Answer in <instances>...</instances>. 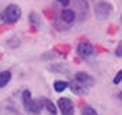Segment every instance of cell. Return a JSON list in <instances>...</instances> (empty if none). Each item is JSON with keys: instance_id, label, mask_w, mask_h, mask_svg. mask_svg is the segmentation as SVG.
<instances>
[{"instance_id": "9a60e30c", "label": "cell", "mask_w": 122, "mask_h": 115, "mask_svg": "<svg viewBox=\"0 0 122 115\" xmlns=\"http://www.w3.org/2000/svg\"><path fill=\"white\" fill-rule=\"evenodd\" d=\"M57 1L62 6H68L70 5V0H57Z\"/></svg>"}, {"instance_id": "7c38bea8", "label": "cell", "mask_w": 122, "mask_h": 115, "mask_svg": "<svg viewBox=\"0 0 122 115\" xmlns=\"http://www.w3.org/2000/svg\"><path fill=\"white\" fill-rule=\"evenodd\" d=\"M81 114L82 115H98V111L94 109V108H92V107H83L82 110H81Z\"/></svg>"}, {"instance_id": "e0dca14e", "label": "cell", "mask_w": 122, "mask_h": 115, "mask_svg": "<svg viewBox=\"0 0 122 115\" xmlns=\"http://www.w3.org/2000/svg\"><path fill=\"white\" fill-rule=\"evenodd\" d=\"M121 20H122V16H121Z\"/></svg>"}, {"instance_id": "5bb4252c", "label": "cell", "mask_w": 122, "mask_h": 115, "mask_svg": "<svg viewBox=\"0 0 122 115\" xmlns=\"http://www.w3.org/2000/svg\"><path fill=\"white\" fill-rule=\"evenodd\" d=\"M115 55L118 56V58H122V40L118 43L117 48L115 49Z\"/></svg>"}, {"instance_id": "6da1fadb", "label": "cell", "mask_w": 122, "mask_h": 115, "mask_svg": "<svg viewBox=\"0 0 122 115\" xmlns=\"http://www.w3.org/2000/svg\"><path fill=\"white\" fill-rule=\"evenodd\" d=\"M21 14H22V11H21V9H20L17 5L10 4L4 10V12L1 15V18L6 23H16L17 21L21 18Z\"/></svg>"}, {"instance_id": "ba28073f", "label": "cell", "mask_w": 122, "mask_h": 115, "mask_svg": "<svg viewBox=\"0 0 122 115\" xmlns=\"http://www.w3.org/2000/svg\"><path fill=\"white\" fill-rule=\"evenodd\" d=\"M68 86L71 87L72 92L76 93V94H82V93H87V86L82 85V83H79V82H77V81L72 82L71 85L68 83Z\"/></svg>"}, {"instance_id": "7a4b0ae2", "label": "cell", "mask_w": 122, "mask_h": 115, "mask_svg": "<svg viewBox=\"0 0 122 115\" xmlns=\"http://www.w3.org/2000/svg\"><path fill=\"white\" fill-rule=\"evenodd\" d=\"M112 5L107 1H100L97 6H95V16L99 20H105L110 16V14L112 12Z\"/></svg>"}, {"instance_id": "2e32d148", "label": "cell", "mask_w": 122, "mask_h": 115, "mask_svg": "<svg viewBox=\"0 0 122 115\" xmlns=\"http://www.w3.org/2000/svg\"><path fill=\"white\" fill-rule=\"evenodd\" d=\"M118 98H120V100H122V91L118 93Z\"/></svg>"}, {"instance_id": "52a82bcc", "label": "cell", "mask_w": 122, "mask_h": 115, "mask_svg": "<svg viewBox=\"0 0 122 115\" xmlns=\"http://www.w3.org/2000/svg\"><path fill=\"white\" fill-rule=\"evenodd\" d=\"M61 18H62V21L66 22V23H72L76 20V12L73 11V10L66 9L61 12Z\"/></svg>"}, {"instance_id": "30bf717a", "label": "cell", "mask_w": 122, "mask_h": 115, "mask_svg": "<svg viewBox=\"0 0 122 115\" xmlns=\"http://www.w3.org/2000/svg\"><path fill=\"white\" fill-rule=\"evenodd\" d=\"M11 81V72L10 71H1L0 72V88L7 86V83Z\"/></svg>"}, {"instance_id": "5b68a950", "label": "cell", "mask_w": 122, "mask_h": 115, "mask_svg": "<svg viewBox=\"0 0 122 115\" xmlns=\"http://www.w3.org/2000/svg\"><path fill=\"white\" fill-rule=\"evenodd\" d=\"M25 109L29 114H40V111H42V109H43V104L39 99H33L32 98V100L28 102L25 105Z\"/></svg>"}, {"instance_id": "4fadbf2b", "label": "cell", "mask_w": 122, "mask_h": 115, "mask_svg": "<svg viewBox=\"0 0 122 115\" xmlns=\"http://www.w3.org/2000/svg\"><path fill=\"white\" fill-rule=\"evenodd\" d=\"M120 82H122V70H120L114 77V85H118Z\"/></svg>"}, {"instance_id": "277c9868", "label": "cell", "mask_w": 122, "mask_h": 115, "mask_svg": "<svg viewBox=\"0 0 122 115\" xmlns=\"http://www.w3.org/2000/svg\"><path fill=\"white\" fill-rule=\"evenodd\" d=\"M94 53V48L92 45V43L89 42H81V43L77 45V54L81 56V58H88L92 54Z\"/></svg>"}, {"instance_id": "9c48e42d", "label": "cell", "mask_w": 122, "mask_h": 115, "mask_svg": "<svg viewBox=\"0 0 122 115\" xmlns=\"http://www.w3.org/2000/svg\"><path fill=\"white\" fill-rule=\"evenodd\" d=\"M40 102H42V104H43V107L50 113V114H56L57 113V110H56V107H55V104H54V102H51L49 98H42L40 99Z\"/></svg>"}, {"instance_id": "8fae6325", "label": "cell", "mask_w": 122, "mask_h": 115, "mask_svg": "<svg viewBox=\"0 0 122 115\" xmlns=\"http://www.w3.org/2000/svg\"><path fill=\"white\" fill-rule=\"evenodd\" d=\"M67 87H68V82H66V81L59 80V81H55V82H54V89H55L57 93L64 92Z\"/></svg>"}, {"instance_id": "3957f363", "label": "cell", "mask_w": 122, "mask_h": 115, "mask_svg": "<svg viewBox=\"0 0 122 115\" xmlns=\"http://www.w3.org/2000/svg\"><path fill=\"white\" fill-rule=\"evenodd\" d=\"M57 107L61 111L62 115H73L75 114V107H73V102L67 97L60 98L57 100Z\"/></svg>"}, {"instance_id": "8992f818", "label": "cell", "mask_w": 122, "mask_h": 115, "mask_svg": "<svg viewBox=\"0 0 122 115\" xmlns=\"http://www.w3.org/2000/svg\"><path fill=\"white\" fill-rule=\"evenodd\" d=\"M75 80L79 83H82V85H84V86H90V85H93V82H94V80L92 78L87 72H83V71L77 72L75 75Z\"/></svg>"}]
</instances>
